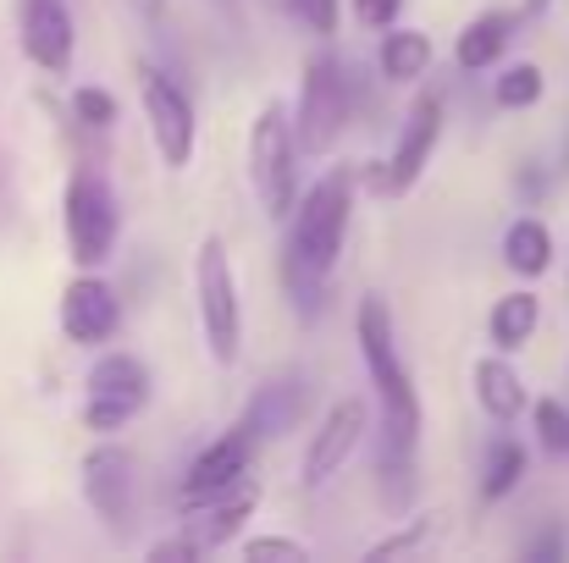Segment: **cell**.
I'll use <instances>...</instances> for the list:
<instances>
[{"mask_svg": "<svg viewBox=\"0 0 569 563\" xmlns=\"http://www.w3.org/2000/svg\"><path fill=\"white\" fill-rule=\"evenodd\" d=\"M243 167H249V188L266 210V221H288L299 204V139H293V117L282 100H266L249 122V144H243Z\"/></svg>", "mask_w": 569, "mask_h": 563, "instance_id": "3957f363", "label": "cell"}, {"mask_svg": "<svg viewBox=\"0 0 569 563\" xmlns=\"http://www.w3.org/2000/svg\"><path fill=\"white\" fill-rule=\"evenodd\" d=\"M254 509H260V481H238V486H227V492H216V497H204L199 509H189L178 525L193 536V547L199 553H216V547H227L238 531H243V520H254Z\"/></svg>", "mask_w": 569, "mask_h": 563, "instance_id": "5bb4252c", "label": "cell"}, {"mask_svg": "<svg viewBox=\"0 0 569 563\" xmlns=\"http://www.w3.org/2000/svg\"><path fill=\"white\" fill-rule=\"evenodd\" d=\"M139 105H144V122H150V144L161 155L167 172H183L193 161V144H199V111H193L189 89L156 67V61H139Z\"/></svg>", "mask_w": 569, "mask_h": 563, "instance_id": "ba28073f", "label": "cell"}, {"mask_svg": "<svg viewBox=\"0 0 569 563\" xmlns=\"http://www.w3.org/2000/svg\"><path fill=\"white\" fill-rule=\"evenodd\" d=\"M122 326V299L117 288L100 277V271H78L67 288H61V338L78 343V349H100L111 343Z\"/></svg>", "mask_w": 569, "mask_h": 563, "instance_id": "7c38bea8", "label": "cell"}, {"mask_svg": "<svg viewBox=\"0 0 569 563\" xmlns=\"http://www.w3.org/2000/svg\"><path fill=\"white\" fill-rule=\"evenodd\" d=\"M355 343H360V365L371 375V392H377V409H381L377 448L381 453L415 459L426 409H420L415 375H409L403 354H398V326H392V310H387L381 293H366V299L355 304Z\"/></svg>", "mask_w": 569, "mask_h": 563, "instance_id": "7a4b0ae2", "label": "cell"}, {"mask_svg": "<svg viewBox=\"0 0 569 563\" xmlns=\"http://www.w3.org/2000/svg\"><path fill=\"white\" fill-rule=\"evenodd\" d=\"M503 265H509L520 282L548 277V271H553V232H548V221L515 215V221L503 227Z\"/></svg>", "mask_w": 569, "mask_h": 563, "instance_id": "ffe728a7", "label": "cell"}, {"mask_svg": "<svg viewBox=\"0 0 569 563\" xmlns=\"http://www.w3.org/2000/svg\"><path fill=\"white\" fill-rule=\"evenodd\" d=\"M243 559L249 563H305L310 547L299 536H249L243 542Z\"/></svg>", "mask_w": 569, "mask_h": 563, "instance_id": "83f0119b", "label": "cell"}, {"mask_svg": "<svg viewBox=\"0 0 569 563\" xmlns=\"http://www.w3.org/2000/svg\"><path fill=\"white\" fill-rule=\"evenodd\" d=\"M11 17H17V44L39 72H50V78L72 72L78 22H72L67 0H11Z\"/></svg>", "mask_w": 569, "mask_h": 563, "instance_id": "8fae6325", "label": "cell"}, {"mask_svg": "<svg viewBox=\"0 0 569 563\" xmlns=\"http://www.w3.org/2000/svg\"><path fill=\"white\" fill-rule=\"evenodd\" d=\"M144 414V398H111V392H83V425L94 436H117L122 425H133Z\"/></svg>", "mask_w": 569, "mask_h": 563, "instance_id": "cb8c5ba5", "label": "cell"}, {"mask_svg": "<svg viewBox=\"0 0 569 563\" xmlns=\"http://www.w3.org/2000/svg\"><path fill=\"white\" fill-rule=\"evenodd\" d=\"M349 6H355V22L371 28V33L392 28V22L403 17V0H349Z\"/></svg>", "mask_w": 569, "mask_h": 563, "instance_id": "f546056e", "label": "cell"}, {"mask_svg": "<svg viewBox=\"0 0 569 563\" xmlns=\"http://www.w3.org/2000/svg\"><path fill=\"white\" fill-rule=\"evenodd\" d=\"M305 403H310V386L305 381H271V386H260L254 398H249V409H243V431L260 442V436H282V431H293L299 420H305Z\"/></svg>", "mask_w": 569, "mask_h": 563, "instance_id": "ac0fdd59", "label": "cell"}, {"mask_svg": "<svg viewBox=\"0 0 569 563\" xmlns=\"http://www.w3.org/2000/svg\"><path fill=\"white\" fill-rule=\"evenodd\" d=\"M83 386H89V392H111V398H144V403H150V365H144L139 354H128V349H106V354L89 365Z\"/></svg>", "mask_w": 569, "mask_h": 563, "instance_id": "7402d4cb", "label": "cell"}, {"mask_svg": "<svg viewBox=\"0 0 569 563\" xmlns=\"http://www.w3.org/2000/svg\"><path fill=\"white\" fill-rule=\"evenodd\" d=\"M193 315H199L204 354L221 371H232L243 354V299H238L232 254L221 238H199V249H193Z\"/></svg>", "mask_w": 569, "mask_h": 563, "instance_id": "277c9868", "label": "cell"}, {"mask_svg": "<svg viewBox=\"0 0 569 563\" xmlns=\"http://www.w3.org/2000/svg\"><path fill=\"white\" fill-rule=\"evenodd\" d=\"M520 22H526L520 11H481V17H470V22L459 28L453 61H459L465 72H487V67H498V61L509 56Z\"/></svg>", "mask_w": 569, "mask_h": 563, "instance_id": "2e32d148", "label": "cell"}, {"mask_svg": "<svg viewBox=\"0 0 569 563\" xmlns=\"http://www.w3.org/2000/svg\"><path fill=\"white\" fill-rule=\"evenodd\" d=\"M470 392H476V409L492 420V425H515L526 409H531V386H526V375L509 365V354H481L476 365H470Z\"/></svg>", "mask_w": 569, "mask_h": 563, "instance_id": "9a60e30c", "label": "cell"}, {"mask_svg": "<svg viewBox=\"0 0 569 563\" xmlns=\"http://www.w3.org/2000/svg\"><path fill=\"white\" fill-rule=\"evenodd\" d=\"M72 117H78L83 128L106 133V128H117L122 105H117V94H111V89H100V83H78V89H72Z\"/></svg>", "mask_w": 569, "mask_h": 563, "instance_id": "4316f807", "label": "cell"}, {"mask_svg": "<svg viewBox=\"0 0 569 563\" xmlns=\"http://www.w3.org/2000/svg\"><path fill=\"white\" fill-rule=\"evenodd\" d=\"M167 6H172V0H128V11H133L144 28H161V22H167Z\"/></svg>", "mask_w": 569, "mask_h": 563, "instance_id": "836d02e7", "label": "cell"}, {"mask_svg": "<svg viewBox=\"0 0 569 563\" xmlns=\"http://www.w3.org/2000/svg\"><path fill=\"white\" fill-rule=\"evenodd\" d=\"M431 61H437V44H431V33H420V28H403V22L381 28V44H377L381 83H392V89H409V83H420V78L431 72Z\"/></svg>", "mask_w": 569, "mask_h": 563, "instance_id": "e0dca14e", "label": "cell"}, {"mask_svg": "<svg viewBox=\"0 0 569 563\" xmlns=\"http://www.w3.org/2000/svg\"><path fill=\"white\" fill-rule=\"evenodd\" d=\"M531 431H537V448L548 459H565L569 453V398H531Z\"/></svg>", "mask_w": 569, "mask_h": 563, "instance_id": "d4e9b609", "label": "cell"}, {"mask_svg": "<svg viewBox=\"0 0 569 563\" xmlns=\"http://www.w3.org/2000/svg\"><path fill=\"white\" fill-rule=\"evenodd\" d=\"M515 193H520L526 204H537V199L548 193V172H542V167H520V172H515Z\"/></svg>", "mask_w": 569, "mask_h": 563, "instance_id": "d6a6232c", "label": "cell"}, {"mask_svg": "<svg viewBox=\"0 0 569 563\" xmlns=\"http://www.w3.org/2000/svg\"><path fill=\"white\" fill-rule=\"evenodd\" d=\"M569 553V536L553 525V531H542L537 542H526V559H565Z\"/></svg>", "mask_w": 569, "mask_h": 563, "instance_id": "1f68e13d", "label": "cell"}, {"mask_svg": "<svg viewBox=\"0 0 569 563\" xmlns=\"http://www.w3.org/2000/svg\"><path fill=\"white\" fill-rule=\"evenodd\" d=\"M366 436H371V398H360V392L332 398V403L321 409L310 442H305V470H299L305 486H310V492L332 486V481L343 475V464L360 453Z\"/></svg>", "mask_w": 569, "mask_h": 563, "instance_id": "9c48e42d", "label": "cell"}, {"mask_svg": "<svg viewBox=\"0 0 569 563\" xmlns=\"http://www.w3.org/2000/svg\"><path fill=\"white\" fill-rule=\"evenodd\" d=\"M442 128H448L442 94H420V100L409 105V117H403V128H398L387 161H366V167H360L366 188L381 193V199H403L409 188L426 178V167H431V155H437V144H442Z\"/></svg>", "mask_w": 569, "mask_h": 563, "instance_id": "52a82bcc", "label": "cell"}, {"mask_svg": "<svg viewBox=\"0 0 569 563\" xmlns=\"http://www.w3.org/2000/svg\"><path fill=\"white\" fill-rule=\"evenodd\" d=\"M531 475V453L515 442V436H492L487 453H481V503H503L526 486Z\"/></svg>", "mask_w": 569, "mask_h": 563, "instance_id": "44dd1931", "label": "cell"}, {"mask_svg": "<svg viewBox=\"0 0 569 563\" xmlns=\"http://www.w3.org/2000/svg\"><path fill=\"white\" fill-rule=\"evenodd\" d=\"M83 503L117 531L133 514V459L117 442H100L83 453Z\"/></svg>", "mask_w": 569, "mask_h": 563, "instance_id": "4fadbf2b", "label": "cell"}, {"mask_svg": "<svg viewBox=\"0 0 569 563\" xmlns=\"http://www.w3.org/2000/svg\"><path fill=\"white\" fill-rule=\"evenodd\" d=\"M537 11H548V0H520V17H537Z\"/></svg>", "mask_w": 569, "mask_h": 563, "instance_id": "e575fe53", "label": "cell"}, {"mask_svg": "<svg viewBox=\"0 0 569 563\" xmlns=\"http://www.w3.org/2000/svg\"><path fill=\"white\" fill-rule=\"evenodd\" d=\"M537 326H542V299H537L531 288H509V293L492 299V310H487V343H492L498 354H520V349L537 338Z\"/></svg>", "mask_w": 569, "mask_h": 563, "instance_id": "d6986e66", "label": "cell"}, {"mask_svg": "<svg viewBox=\"0 0 569 563\" xmlns=\"http://www.w3.org/2000/svg\"><path fill=\"white\" fill-rule=\"evenodd\" d=\"M431 542H437V525H431V514H415V520H403L392 536L371 542V547H366V559H371V563H381V559L392 563V559H409V553H426Z\"/></svg>", "mask_w": 569, "mask_h": 563, "instance_id": "484cf974", "label": "cell"}, {"mask_svg": "<svg viewBox=\"0 0 569 563\" xmlns=\"http://www.w3.org/2000/svg\"><path fill=\"white\" fill-rule=\"evenodd\" d=\"M355 193H360V167H327L299 193L293 215L282 221L288 227L282 282H288L293 310H305V315L321 310L327 282L343 260V243H349V227H355Z\"/></svg>", "mask_w": 569, "mask_h": 563, "instance_id": "6da1fadb", "label": "cell"}, {"mask_svg": "<svg viewBox=\"0 0 569 563\" xmlns=\"http://www.w3.org/2000/svg\"><path fill=\"white\" fill-rule=\"evenodd\" d=\"M249 470H254V436H249L243 425L216 431V436L189 459V470H183V481H178V514H189V509H199L204 497L238 486Z\"/></svg>", "mask_w": 569, "mask_h": 563, "instance_id": "30bf717a", "label": "cell"}, {"mask_svg": "<svg viewBox=\"0 0 569 563\" xmlns=\"http://www.w3.org/2000/svg\"><path fill=\"white\" fill-rule=\"evenodd\" d=\"M61 232H67V254L78 271H100L117 254L122 238V199L106 172L94 167H72V178L61 188Z\"/></svg>", "mask_w": 569, "mask_h": 563, "instance_id": "5b68a950", "label": "cell"}, {"mask_svg": "<svg viewBox=\"0 0 569 563\" xmlns=\"http://www.w3.org/2000/svg\"><path fill=\"white\" fill-rule=\"evenodd\" d=\"M178 559H204L199 547H193V536L178 525V536H161V542H150V563H178Z\"/></svg>", "mask_w": 569, "mask_h": 563, "instance_id": "4dcf8cb0", "label": "cell"}, {"mask_svg": "<svg viewBox=\"0 0 569 563\" xmlns=\"http://www.w3.org/2000/svg\"><path fill=\"white\" fill-rule=\"evenodd\" d=\"M293 6V17L310 28V33H338V0H288Z\"/></svg>", "mask_w": 569, "mask_h": 563, "instance_id": "f1b7e54d", "label": "cell"}, {"mask_svg": "<svg viewBox=\"0 0 569 563\" xmlns=\"http://www.w3.org/2000/svg\"><path fill=\"white\" fill-rule=\"evenodd\" d=\"M548 94V72L537 61H503V72L492 78V105L498 111H531Z\"/></svg>", "mask_w": 569, "mask_h": 563, "instance_id": "603a6c76", "label": "cell"}, {"mask_svg": "<svg viewBox=\"0 0 569 563\" xmlns=\"http://www.w3.org/2000/svg\"><path fill=\"white\" fill-rule=\"evenodd\" d=\"M293 117V139H299V155H316L327 161L343 133H349V117H355V89H349V72L332 50H316L305 61V78H299V111Z\"/></svg>", "mask_w": 569, "mask_h": 563, "instance_id": "8992f818", "label": "cell"}]
</instances>
